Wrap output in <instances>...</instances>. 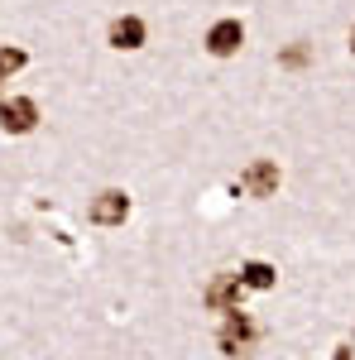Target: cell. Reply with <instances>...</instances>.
Segmentation results:
<instances>
[{"instance_id": "obj_1", "label": "cell", "mask_w": 355, "mask_h": 360, "mask_svg": "<svg viewBox=\"0 0 355 360\" xmlns=\"http://www.w3.org/2000/svg\"><path fill=\"white\" fill-rule=\"evenodd\" d=\"M254 341H259V322L250 317V312H226V322H221L217 332V346L226 351V356H250L254 351Z\"/></svg>"}, {"instance_id": "obj_7", "label": "cell", "mask_w": 355, "mask_h": 360, "mask_svg": "<svg viewBox=\"0 0 355 360\" xmlns=\"http://www.w3.org/2000/svg\"><path fill=\"white\" fill-rule=\"evenodd\" d=\"M139 44H144V20H139V15H120V20L110 25V49H125V53H130Z\"/></svg>"}, {"instance_id": "obj_4", "label": "cell", "mask_w": 355, "mask_h": 360, "mask_svg": "<svg viewBox=\"0 0 355 360\" xmlns=\"http://www.w3.org/2000/svg\"><path fill=\"white\" fill-rule=\"evenodd\" d=\"M240 44H245V25H240V20H217V25L207 29V53L212 58L240 53Z\"/></svg>"}, {"instance_id": "obj_6", "label": "cell", "mask_w": 355, "mask_h": 360, "mask_svg": "<svg viewBox=\"0 0 355 360\" xmlns=\"http://www.w3.org/2000/svg\"><path fill=\"white\" fill-rule=\"evenodd\" d=\"M125 217H130V197L120 193V188H106L91 202V221L96 226H125Z\"/></svg>"}, {"instance_id": "obj_5", "label": "cell", "mask_w": 355, "mask_h": 360, "mask_svg": "<svg viewBox=\"0 0 355 360\" xmlns=\"http://www.w3.org/2000/svg\"><path fill=\"white\" fill-rule=\"evenodd\" d=\"M240 293H245V278L240 274H217L212 288H207V307L212 312H235L240 307Z\"/></svg>"}, {"instance_id": "obj_10", "label": "cell", "mask_w": 355, "mask_h": 360, "mask_svg": "<svg viewBox=\"0 0 355 360\" xmlns=\"http://www.w3.org/2000/svg\"><path fill=\"white\" fill-rule=\"evenodd\" d=\"M278 63H283V68H302V63H307V44H293V49L278 58Z\"/></svg>"}, {"instance_id": "obj_13", "label": "cell", "mask_w": 355, "mask_h": 360, "mask_svg": "<svg viewBox=\"0 0 355 360\" xmlns=\"http://www.w3.org/2000/svg\"><path fill=\"white\" fill-rule=\"evenodd\" d=\"M0 82H5V72H0Z\"/></svg>"}, {"instance_id": "obj_12", "label": "cell", "mask_w": 355, "mask_h": 360, "mask_svg": "<svg viewBox=\"0 0 355 360\" xmlns=\"http://www.w3.org/2000/svg\"><path fill=\"white\" fill-rule=\"evenodd\" d=\"M351 53H355V29H351Z\"/></svg>"}, {"instance_id": "obj_11", "label": "cell", "mask_w": 355, "mask_h": 360, "mask_svg": "<svg viewBox=\"0 0 355 360\" xmlns=\"http://www.w3.org/2000/svg\"><path fill=\"white\" fill-rule=\"evenodd\" d=\"M336 360H351V346H341V351H336Z\"/></svg>"}, {"instance_id": "obj_2", "label": "cell", "mask_w": 355, "mask_h": 360, "mask_svg": "<svg viewBox=\"0 0 355 360\" xmlns=\"http://www.w3.org/2000/svg\"><path fill=\"white\" fill-rule=\"evenodd\" d=\"M34 125H39V106H34L29 96L0 101V130H5V135H29Z\"/></svg>"}, {"instance_id": "obj_3", "label": "cell", "mask_w": 355, "mask_h": 360, "mask_svg": "<svg viewBox=\"0 0 355 360\" xmlns=\"http://www.w3.org/2000/svg\"><path fill=\"white\" fill-rule=\"evenodd\" d=\"M235 193H245V197H273L278 193V164L273 159H254V164L240 173V188Z\"/></svg>"}, {"instance_id": "obj_8", "label": "cell", "mask_w": 355, "mask_h": 360, "mask_svg": "<svg viewBox=\"0 0 355 360\" xmlns=\"http://www.w3.org/2000/svg\"><path fill=\"white\" fill-rule=\"evenodd\" d=\"M240 278H245V288H273V264L250 259V264H240Z\"/></svg>"}, {"instance_id": "obj_9", "label": "cell", "mask_w": 355, "mask_h": 360, "mask_svg": "<svg viewBox=\"0 0 355 360\" xmlns=\"http://www.w3.org/2000/svg\"><path fill=\"white\" fill-rule=\"evenodd\" d=\"M25 63H29L25 49H10V44H0V72H5V77H10V72H20Z\"/></svg>"}]
</instances>
